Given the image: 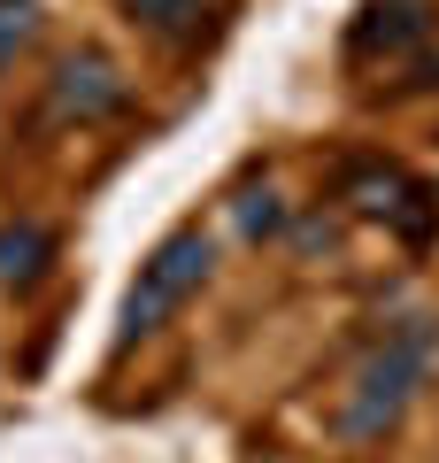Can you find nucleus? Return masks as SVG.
<instances>
[{"label": "nucleus", "mask_w": 439, "mask_h": 463, "mask_svg": "<svg viewBox=\"0 0 439 463\" xmlns=\"http://www.w3.org/2000/svg\"><path fill=\"white\" fill-rule=\"evenodd\" d=\"M340 201L355 216H370V224H386L401 248H432V240H439V185L408 178V170L386 163V155H355V163H340Z\"/></svg>", "instance_id": "3"}, {"label": "nucleus", "mask_w": 439, "mask_h": 463, "mask_svg": "<svg viewBox=\"0 0 439 463\" xmlns=\"http://www.w3.org/2000/svg\"><path fill=\"white\" fill-rule=\"evenodd\" d=\"M124 100H131V78H124L100 47L62 54V62H54V78H47L54 124H108V116H124Z\"/></svg>", "instance_id": "4"}, {"label": "nucleus", "mask_w": 439, "mask_h": 463, "mask_svg": "<svg viewBox=\"0 0 439 463\" xmlns=\"http://www.w3.org/2000/svg\"><path fill=\"white\" fill-rule=\"evenodd\" d=\"M54 270V232L39 216H8L0 224V294H32Z\"/></svg>", "instance_id": "7"}, {"label": "nucleus", "mask_w": 439, "mask_h": 463, "mask_svg": "<svg viewBox=\"0 0 439 463\" xmlns=\"http://www.w3.org/2000/svg\"><path fill=\"white\" fill-rule=\"evenodd\" d=\"M432 355H439V325L432 317H401L386 340H370V355L355 364V379H347V394H340V417H332L340 440H355V448L386 440V432L408 417V402L424 394Z\"/></svg>", "instance_id": "1"}, {"label": "nucleus", "mask_w": 439, "mask_h": 463, "mask_svg": "<svg viewBox=\"0 0 439 463\" xmlns=\"http://www.w3.org/2000/svg\"><path fill=\"white\" fill-rule=\"evenodd\" d=\"M209 263H216V248H209L201 224H178L170 240H154V255L139 263V279H131V294H124V340L163 332L170 317L209 286Z\"/></svg>", "instance_id": "2"}, {"label": "nucleus", "mask_w": 439, "mask_h": 463, "mask_svg": "<svg viewBox=\"0 0 439 463\" xmlns=\"http://www.w3.org/2000/svg\"><path fill=\"white\" fill-rule=\"evenodd\" d=\"M231 224H239V240H277V232H285V201H277V185H247V194L231 201Z\"/></svg>", "instance_id": "8"}, {"label": "nucleus", "mask_w": 439, "mask_h": 463, "mask_svg": "<svg viewBox=\"0 0 439 463\" xmlns=\"http://www.w3.org/2000/svg\"><path fill=\"white\" fill-rule=\"evenodd\" d=\"M432 39V0H362L347 24V62H401Z\"/></svg>", "instance_id": "5"}, {"label": "nucleus", "mask_w": 439, "mask_h": 463, "mask_svg": "<svg viewBox=\"0 0 439 463\" xmlns=\"http://www.w3.org/2000/svg\"><path fill=\"white\" fill-rule=\"evenodd\" d=\"M116 8H124V24L139 39H154V47H170V54H193L201 39L224 24L231 0H116Z\"/></svg>", "instance_id": "6"}, {"label": "nucleus", "mask_w": 439, "mask_h": 463, "mask_svg": "<svg viewBox=\"0 0 439 463\" xmlns=\"http://www.w3.org/2000/svg\"><path fill=\"white\" fill-rule=\"evenodd\" d=\"M32 32H39V0H0V70L32 47Z\"/></svg>", "instance_id": "9"}]
</instances>
